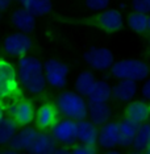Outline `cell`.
Returning <instances> with one entry per match:
<instances>
[{"instance_id":"6da1fadb","label":"cell","mask_w":150,"mask_h":154,"mask_svg":"<svg viewBox=\"0 0 150 154\" xmlns=\"http://www.w3.org/2000/svg\"><path fill=\"white\" fill-rule=\"evenodd\" d=\"M17 72L23 88L30 95H41L47 87L44 63L33 55H24L17 59Z\"/></svg>"},{"instance_id":"7a4b0ae2","label":"cell","mask_w":150,"mask_h":154,"mask_svg":"<svg viewBox=\"0 0 150 154\" xmlns=\"http://www.w3.org/2000/svg\"><path fill=\"white\" fill-rule=\"evenodd\" d=\"M55 104L63 117H69L76 121L88 119L90 103L87 97L81 95L78 91H61L55 97Z\"/></svg>"},{"instance_id":"3957f363","label":"cell","mask_w":150,"mask_h":154,"mask_svg":"<svg viewBox=\"0 0 150 154\" xmlns=\"http://www.w3.org/2000/svg\"><path fill=\"white\" fill-rule=\"evenodd\" d=\"M25 91L19 79L17 65L11 59L2 58L0 61V96L3 100H17L24 96Z\"/></svg>"},{"instance_id":"277c9868","label":"cell","mask_w":150,"mask_h":154,"mask_svg":"<svg viewBox=\"0 0 150 154\" xmlns=\"http://www.w3.org/2000/svg\"><path fill=\"white\" fill-rule=\"evenodd\" d=\"M111 75L117 80H136V82H144L150 76L149 65L142 59L137 58H121L115 61L111 67Z\"/></svg>"},{"instance_id":"5b68a950","label":"cell","mask_w":150,"mask_h":154,"mask_svg":"<svg viewBox=\"0 0 150 154\" xmlns=\"http://www.w3.org/2000/svg\"><path fill=\"white\" fill-rule=\"evenodd\" d=\"M83 61L91 70L104 72L111 70L113 66L115 55L109 48L95 45V46L88 48L83 53Z\"/></svg>"},{"instance_id":"8992f818","label":"cell","mask_w":150,"mask_h":154,"mask_svg":"<svg viewBox=\"0 0 150 154\" xmlns=\"http://www.w3.org/2000/svg\"><path fill=\"white\" fill-rule=\"evenodd\" d=\"M4 112L15 119L20 127H26L34 122L37 108L32 100L23 96L17 100L9 101L7 104V111Z\"/></svg>"},{"instance_id":"52a82bcc","label":"cell","mask_w":150,"mask_h":154,"mask_svg":"<svg viewBox=\"0 0 150 154\" xmlns=\"http://www.w3.org/2000/svg\"><path fill=\"white\" fill-rule=\"evenodd\" d=\"M47 86L54 90H63L69 83L70 69L67 63L57 58H50L44 63Z\"/></svg>"},{"instance_id":"ba28073f","label":"cell","mask_w":150,"mask_h":154,"mask_svg":"<svg viewBox=\"0 0 150 154\" xmlns=\"http://www.w3.org/2000/svg\"><path fill=\"white\" fill-rule=\"evenodd\" d=\"M3 48H4V53L9 58L19 59L24 57V55L29 54V51L33 48V41L30 38L29 33H24L17 30V32L9 33L4 38Z\"/></svg>"},{"instance_id":"9c48e42d","label":"cell","mask_w":150,"mask_h":154,"mask_svg":"<svg viewBox=\"0 0 150 154\" xmlns=\"http://www.w3.org/2000/svg\"><path fill=\"white\" fill-rule=\"evenodd\" d=\"M51 134L57 140L59 145L66 146H74L75 143L79 142V127L78 121L72 120L69 117L61 119L57 124L51 128Z\"/></svg>"},{"instance_id":"30bf717a","label":"cell","mask_w":150,"mask_h":154,"mask_svg":"<svg viewBox=\"0 0 150 154\" xmlns=\"http://www.w3.org/2000/svg\"><path fill=\"white\" fill-rule=\"evenodd\" d=\"M93 23L100 30L109 34H115L124 28V16L120 9L108 8L106 11L97 13L93 17Z\"/></svg>"},{"instance_id":"8fae6325","label":"cell","mask_w":150,"mask_h":154,"mask_svg":"<svg viewBox=\"0 0 150 154\" xmlns=\"http://www.w3.org/2000/svg\"><path fill=\"white\" fill-rule=\"evenodd\" d=\"M59 112L55 101H45L37 107L36 119H34V125L38 131L47 132L51 131V128L59 121Z\"/></svg>"},{"instance_id":"7c38bea8","label":"cell","mask_w":150,"mask_h":154,"mask_svg":"<svg viewBox=\"0 0 150 154\" xmlns=\"http://www.w3.org/2000/svg\"><path fill=\"white\" fill-rule=\"evenodd\" d=\"M41 131H38L37 127L34 125H26V127H20L19 132L16 133V136L12 138V141L9 142V148H12L16 152H30L33 143L36 142Z\"/></svg>"},{"instance_id":"4fadbf2b","label":"cell","mask_w":150,"mask_h":154,"mask_svg":"<svg viewBox=\"0 0 150 154\" xmlns=\"http://www.w3.org/2000/svg\"><path fill=\"white\" fill-rule=\"evenodd\" d=\"M120 142V121L109 120L99 128V146L104 150L116 149Z\"/></svg>"},{"instance_id":"5bb4252c","label":"cell","mask_w":150,"mask_h":154,"mask_svg":"<svg viewBox=\"0 0 150 154\" xmlns=\"http://www.w3.org/2000/svg\"><path fill=\"white\" fill-rule=\"evenodd\" d=\"M138 83L139 82L128 79L118 80L116 85L112 86V99L118 103H129L134 100L137 94L139 92Z\"/></svg>"},{"instance_id":"9a60e30c","label":"cell","mask_w":150,"mask_h":154,"mask_svg":"<svg viewBox=\"0 0 150 154\" xmlns=\"http://www.w3.org/2000/svg\"><path fill=\"white\" fill-rule=\"evenodd\" d=\"M124 117L130 119L138 124L150 120V104L145 99H134L127 103L124 108Z\"/></svg>"},{"instance_id":"2e32d148","label":"cell","mask_w":150,"mask_h":154,"mask_svg":"<svg viewBox=\"0 0 150 154\" xmlns=\"http://www.w3.org/2000/svg\"><path fill=\"white\" fill-rule=\"evenodd\" d=\"M36 17L37 16L30 13L24 7H20V8H16L12 11L11 23L16 30L30 34L36 28Z\"/></svg>"},{"instance_id":"e0dca14e","label":"cell","mask_w":150,"mask_h":154,"mask_svg":"<svg viewBox=\"0 0 150 154\" xmlns=\"http://www.w3.org/2000/svg\"><path fill=\"white\" fill-rule=\"evenodd\" d=\"M139 125L141 124L127 117L120 120V142H118V148L130 149L133 146Z\"/></svg>"},{"instance_id":"ac0fdd59","label":"cell","mask_w":150,"mask_h":154,"mask_svg":"<svg viewBox=\"0 0 150 154\" xmlns=\"http://www.w3.org/2000/svg\"><path fill=\"white\" fill-rule=\"evenodd\" d=\"M79 127V142L86 145H99V125L92 122L90 119L78 121Z\"/></svg>"},{"instance_id":"d6986e66","label":"cell","mask_w":150,"mask_h":154,"mask_svg":"<svg viewBox=\"0 0 150 154\" xmlns=\"http://www.w3.org/2000/svg\"><path fill=\"white\" fill-rule=\"evenodd\" d=\"M20 125L17 124V121L9 115H5V112H3L2 120H0V145L3 148L9 145V142L12 141V138L16 136V133L19 132Z\"/></svg>"},{"instance_id":"ffe728a7","label":"cell","mask_w":150,"mask_h":154,"mask_svg":"<svg viewBox=\"0 0 150 154\" xmlns=\"http://www.w3.org/2000/svg\"><path fill=\"white\" fill-rule=\"evenodd\" d=\"M59 143L57 142V140L54 138V136L51 134L50 131L47 132H40L38 137L36 140V142L33 143L32 149L29 153L34 154H51L55 152L57 146Z\"/></svg>"},{"instance_id":"44dd1931","label":"cell","mask_w":150,"mask_h":154,"mask_svg":"<svg viewBox=\"0 0 150 154\" xmlns=\"http://www.w3.org/2000/svg\"><path fill=\"white\" fill-rule=\"evenodd\" d=\"M112 99V86L106 79H97L88 95V103H108Z\"/></svg>"},{"instance_id":"7402d4cb","label":"cell","mask_w":150,"mask_h":154,"mask_svg":"<svg viewBox=\"0 0 150 154\" xmlns=\"http://www.w3.org/2000/svg\"><path fill=\"white\" fill-rule=\"evenodd\" d=\"M112 117V108L108 103H90L88 119L96 125H103Z\"/></svg>"},{"instance_id":"603a6c76","label":"cell","mask_w":150,"mask_h":154,"mask_svg":"<svg viewBox=\"0 0 150 154\" xmlns=\"http://www.w3.org/2000/svg\"><path fill=\"white\" fill-rule=\"evenodd\" d=\"M96 80L97 79L92 71L84 70V71H81L75 76L74 88H75V91H78L81 95L88 97V95L91 94V91L93 88V86H95Z\"/></svg>"},{"instance_id":"cb8c5ba5","label":"cell","mask_w":150,"mask_h":154,"mask_svg":"<svg viewBox=\"0 0 150 154\" xmlns=\"http://www.w3.org/2000/svg\"><path fill=\"white\" fill-rule=\"evenodd\" d=\"M148 23H149V15L144 12L133 11L129 13L127 17L128 26L130 28V30H133L134 33H138V34L149 33Z\"/></svg>"},{"instance_id":"d4e9b609","label":"cell","mask_w":150,"mask_h":154,"mask_svg":"<svg viewBox=\"0 0 150 154\" xmlns=\"http://www.w3.org/2000/svg\"><path fill=\"white\" fill-rule=\"evenodd\" d=\"M20 4L37 17L46 16L53 11V2L51 0H21Z\"/></svg>"},{"instance_id":"484cf974","label":"cell","mask_w":150,"mask_h":154,"mask_svg":"<svg viewBox=\"0 0 150 154\" xmlns=\"http://www.w3.org/2000/svg\"><path fill=\"white\" fill-rule=\"evenodd\" d=\"M149 145H150V121H146L139 125L132 149L137 153H142L146 152Z\"/></svg>"},{"instance_id":"4316f807","label":"cell","mask_w":150,"mask_h":154,"mask_svg":"<svg viewBox=\"0 0 150 154\" xmlns=\"http://www.w3.org/2000/svg\"><path fill=\"white\" fill-rule=\"evenodd\" d=\"M111 3H112V0H84L87 9L95 13H99L108 9L111 7Z\"/></svg>"},{"instance_id":"83f0119b","label":"cell","mask_w":150,"mask_h":154,"mask_svg":"<svg viewBox=\"0 0 150 154\" xmlns=\"http://www.w3.org/2000/svg\"><path fill=\"white\" fill-rule=\"evenodd\" d=\"M71 153L74 154H92L96 153V146L86 145V143H75L74 146H71Z\"/></svg>"},{"instance_id":"f1b7e54d","label":"cell","mask_w":150,"mask_h":154,"mask_svg":"<svg viewBox=\"0 0 150 154\" xmlns=\"http://www.w3.org/2000/svg\"><path fill=\"white\" fill-rule=\"evenodd\" d=\"M133 11L150 13V0H132Z\"/></svg>"},{"instance_id":"f546056e","label":"cell","mask_w":150,"mask_h":154,"mask_svg":"<svg viewBox=\"0 0 150 154\" xmlns=\"http://www.w3.org/2000/svg\"><path fill=\"white\" fill-rule=\"evenodd\" d=\"M141 83L142 85L139 86V95H141L142 99L150 101V76Z\"/></svg>"},{"instance_id":"4dcf8cb0","label":"cell","mask_w":150,"mask_h":154,"mask_svg":"<svg viewBox=\"0 0 150 154\" xmlns=\"http://www.w3.org/2000/svg\"><path fill=\"white\" fill-rule=\"evenodd\" d=\"M54 153L55 154H67V153H71V148L66 146V145H58Z\"/></svg>"},{"instance_id":"1f68e13d","label":"cell","mask_w":150,"mask_h":154,"mask_svg":"<svg viewBox=\"0 0 150 154\" xmlns=\"http://www.w3.org/2000/svg\"><path fill=\"white\" fill-rule=\"evenodd\" d=\"M12 0H0V11L4 12L7 8L9 7V4H11Z\"/></svg>"},{"instance_id":"d6a6232c","label":"cell","mask_w":150,"mask_h":154,"mask_svg":"<svg viewBox=\"0 0 150 154\" xmlns=\"http://www.w3.org/2000/svg\"><path fill=\"white\" fill-rule=\"evenodd\" d=\"M148 28H149V33H150V15H149V23H148Z\"/></svg>"},{"instance_id":"836d02e7","label":"cell","mask_w":150,"mask_h":154,"mask_svg":"<svg viewBox=\"0 0 150 154\" xmlns=\"http://www.w3.org/2000/svg\"><path fill=\"white\" fill-rule=\"evenodd\" d=\"M146 153H148V154H150V145L148 146V149H146Z\"/></svg>"},{"instance_id":"e575fe53","label":"cell","mask_w":150,"mask_h":154,"mask_svg":"<svg viewBox=\"0 0 150 154\" xmlns=\"http://www.w3.org/2000/svg\"><path fill=\"white\" fill-rule=\"evenodd\" d=\"M12 2H13V0H12ZM15 2H21V0H15Z\"/></svg>"},{"instance_id":"d590c367","label":"cell","mask_w":150,"mask_h":154,"mask_svg":"<svg viewBox=\"0 0 150 154\" xmlns=\"http://www.w3.org/2000/svg\"><path fill=\"white\" fill-rule=\"evenodd\" d=\"M149 121H150V120H149Z\"/></svg>"}]
</instances>
